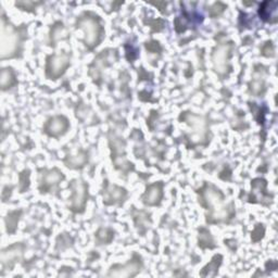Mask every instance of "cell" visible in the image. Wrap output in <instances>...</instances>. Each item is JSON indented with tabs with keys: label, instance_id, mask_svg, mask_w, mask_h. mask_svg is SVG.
I'll return each instance as SVG.
<instances>
[{
	"label": "cell",
	"instance_id": "obj_13",
	"mask_svg": "<svg viewBox=\"0 0 278 278\" xmlns=\"http://www.w3.org/2000/svg\"><path fill=\"white\" fill-rule=\"evenodd\" d=\"M25 247L23 244H14L10 247L4 249L0 255L4 267H12L16 262L23 257Z\"/></svg>",
	"mask_w": 278,
	"mask_h": 278
},
{
	"label": "cell",
	"instance_id": "obj_25",
	"mask_svg": "<svg viewBox=\"0 0 278 278\" xmlns=\"http://www.w3.org/2000/svg\"><path fill=\"white\" fill-rule=\"evenodd\" d=\"M67 35H68L67 30H66V27L63 26V24L55 23L50 31V41L53 45H55V43L59 42L60 39L66 38Z\"/></svg>",
	"mask_w": 278,
	"mask_h": 278
},
{
	"label": "cell",
	"instance_id": "obj_18",
	"mask_svg": "<svg viewBox=\"0 0 278 278\" xmlns=\"http://www.w3.org/2000/svg\"><path fill=\"white\" fill-rule=\"evenodd\" d=\"M87 162H88V154L85 151H80L76 155H70L66 160H64V164H66L68 168L73 169V170L84 168Z\"/></svg>",
	"mask_w": 278,
	"mask_h": 278
},
{
	"label": "cell",
	"instance_id": "obj_10",
	"mask_svg": "<svg viewBox=\"0 0 278 278\" xmlns=\"http://www.w3.org/2000/svg\"><path fill=\"white\" fill-rule=\"evenodd\" d=\"M181 121L188 124L190 127H192L193 133L192 135H196L199 139V143L202 144L207 142L208 137V124L205 117L196 115L190 112H184L181 115Z\"/></svg>",
	"mask_w": 278,
	"mask_h": 278
},
{
	"label": "cell",
	"instance_id": "obj_32",
	"mask_svg": "<svg viewBox=\"0 0 278 278\" xmlns=\"http://www.w3.org/2000/svg\"><path fill=\"white\" fill-rule=\"evenodd\" d=\"M146 49L151 52V53H156V52H160L162 50L160 44L155 42V41H151L149 43H146Z\"/></svg>",
	"mask_w": 278,
	"mask_h": 278
},
{
	"label": "cell",
	"instance_id": "obj_33",
	"mask_svg": "<svg viewBox=\"0 0 278 278\" xmlns=\"http://www.w3.org/2000/svg\"><path fill=\"white\" fill-rule=\"evenodd\" d=\"M152 30L155 32H159V31H162L163 27L165 25L164 21L163 20H152V22L150 23Z\"/></svg>",
	"mask_w": 278,
	"mask_h": 278
},
{
	"label": "cell",
	"instance_id": "obj_30",
	"mask_svg": "<svg viewBox=\"0 0 278 278\" xmlns=\"http://www.w3.org/2000/svg\"><path fill=\"white\" fill-rule=\"evenodd\" d=\"M20 190L21 192H24L30 186V171L25 170L20 174Z\"/></svg>",
	"mask_w": 278,
	"mask_h": 278
},
{
	"label": "cell",
	"instance_id": "obj_17",
	"mask_svg": "<svg viewBox=\"0 0 278 278\" xmlns=\"http://www.w3.org/2000/svg\"><path fill=\"white\" fill-rule=\"evenodd\" d=\"M110 50H104L100 54H98V57L95 59L94 63L91 64L89 74L90 76L94 78V81H98L101 77V73H103L104 68L109 66V55H110Z\"/></svg>",
	"mask_w": 278,
	"mask_h": 278
},
{
	"label": "cell",
	"instance_id": "obj_31",
	"mask_svg": "<svg viewBox=\"0 0 278 278\" xmlns=\"http://www.w3.org/2000/svg\"><path fill=\"white\" fill-rule=\"evenodd\" d=\"M262 54L265 57H274L275 55V49L274 45L272 42H266L262 47Z\"/></svg>",
	"mask_w": 278,
	"mask_h": 278
},
{
	"label": "cell",
	"instance_id": "obj_9",
	"mask_svg": "<svg viewBox=\"0 0 278 278\" xmlns=\"http://www.w3.org/2000/svg\"><path fill=\"white\" fill-rule=\"evenodd\" d=\"M63 180L64 175L58 169L42 170L38 180V188L43 193L54 191Z\"/></svg>",
	"mask_w": 278,
	"mask_h": 278
},
{
	"label": "cell",
	"instance_id": "obj_12",
	"mask_svg": "<svg viewBox=\"0 0 278 278\" xmlns=\"http://www.w3.org/2000/svg\"><path fill=\"white\" fill-rule=\"evenodd\" d=\"M70 126L69 120L63 115H57L50 117L44 126V131L50 137L58 138L68 132Z\"/></svg>",
	"mask_w": 278,
	"mask_h": 278
},
{
	"label": "cell",
	"instance_id": "obj_15",
	"mask_svg": "<svg viewBox=\"0 0 278 278\" xmlns=\"http://www.w3.org/2000/svg\"><path fill=\"white\" fill-rule=\"evenodd\" d=\"M127 197L125 188L118 187L116 185L108 184L104 191V203L107 206H114L123 203Z\"/></svg>",
	"mask_w": 278,
	"mask_h": 278
},
{
	"label": "cell",
	"instance_id": "obj_3",
	"mask_svg": "<svg viewBox=\"0 0 278 278\" xmlns=\"http://www.w3.org/2000/svg\"><path fill=\"white\" fill-rule=\"evenodd\" d=\"M77 27L84 32V42L89 49H94L99 45L105 34L100 18L94 13H83L77 18Z\"/></svg>",
	"mask_w": 278,
	"mask_h": 278
},
{
	"label": "cell",
	"instance_id": "obj_34",
	"mask_svg": "<svg viewBox=\"0 0 278 278\" xmlns=\"http://www.w3.org/2000/svg\"><path fill=\"white\" fill-rule=\"evenodd\" d=\"M152 5L157 6V7H159V8L161 9V10H162V9H164V8L166 7V4H165V3H152Z\"/></svg>",
	"mask_w": 278,
	"mask_h": 278
},
{
	"label": "cell",
	"instance_id": "obj_16",
	"mask_svg": "<svg viewBox=\"0 0 278 278\" xmlns=\"http://www.w3.org/2000/svg\"><path fill=\"white\" fill-rule=\"evenodd\" d=\"M163 187L162 182L154 183L148 186L145 193L142 196V200L146 206H157L160 205L163 198Z\"/></svg>",
	"mask_w": 278,
	"mask_h": 278
},
{
	"label": "cell",
	"instance_id": "obj_11",
	"mask_svg": "<svg viewBox=\"0 0 278 278\" xmlns=\"http://www.w3.org/2000/svg\"><path fill=\"white\" fill-rule=\"evenodd\" d=\"M267 183L263 178H255L251 183V194L249 201L253 203H261V205L268 206L272 203L273 194H270L266 190Z\"/></svg>",
	"mask_w": 278,
	"mask_h": 278
},
{
	"label": "cell",
	"instance_id": "obj_26",
	"mask_svg": "<svg viewBox=\"0 0 278 278\" xmlns=\"http://www.w3.org/2000/svg\"><path fill=\"white\" fill-rule=\"evenodd\" d=\"M113 237H114L113 230L110 228H100L96 234V239L99 245L110 244L113 240Z\"/></svg>",
	"mask_w": 278,
	"mask_h": 278
},
{
	"label": "cell",
	"instance_id": "obj_1",
	"mask_svg": "<svg viewBox=\"0 0 278 278\" xmlns=\"http://www.w3.org/2000/svg\"><path fill=\"white\" fill-rule=\"evenodd\" d=\"M199 202L205 208L207 213V222L209 224L228 223L235 216V208L226 203L224 193L215 186L206 183L198 191Z\"/></svg>",
	"mask_w": 278,
	"mask_h": 278
},
{
	"label": "cell",
	"instance_id": "obj_28",
	"mask_svg": "<svg viewBox=\"0 0 278 278\" xmlns=\"http://www.w3.org/2000/svg\"><path fill=\"white\" fill-rule=\"evenodd\" d=\"M225 9L226 5H224L223 3H215L209 9V14L211 17H217L225 11Z\"/></svg>",
	"mask_w": 278,
	"mask_h": 278
},
{
	"label": "cell",
	"instance_id": "obj_21",
	"mask_svg": "<svg viewBox=\"0 0 278 278\" xmlns=\"http://www.w3.org/2000/svg\"><path fill=\"white\" fill-rule=\"evenodd\" d=\"M134 220H135L136 226L138 227L139 231H141L142 234H144L151 224V220L149 217V214H147L146 212H143V211H135Z\"/></svg>",
	"mask_w": 278,
	"mask_h": 278
},
{
	"label": "cell",
	"instance_id": "obj_8",
	"mask_svg": "<svg viewBox=\"0 0 278 278\" xmlns=\"http://www.w3.org/2000/svg\"><path fill=\"white\" fill-rule=\"evenodd\" d=\"M143 267V262L141 256L134 255L133 259L129 262H127L124 265L116 264L113 265L109 270L108 277H116V278H129L135 277L139 272H141Z\"/></svg>",
	"mask_w": 278,
	"mask_h": 278
},
{
	"label": "cell",
	"instance_id": "obj_19",
	"mask_svg": "<svg viewBox=\"0 0 278 278\" xmlns=\"http://www.w3.org/2000/svg\"><path fill=\"white\" fill-rule=\"evenodd\" d=\"M222 261H223V256L221 254H216L212 257V260L210 261V263L202 268V271L200 273V275L202 277H208V276H215L219 267L222 264Z\"/></svg>",
	"mask_w": 278,
	"mask_h": 278
},
{
	"label": "cell",
	"instance_id": "obj_7",
	"mask_svg": "<svg viewBox=\"0 0 278 278\" xmlns=\"http://www.w3.org/2000/svg\"><path fill=\"white\" fill-rule=\"evenodd\" d=\"M71 211L74 213H83L88 199V186L82 180H74L71 183Z\"/></svg>",
	"mask_w": 278,
	"mask_h": 278
},
{
	"label": "cell",
	"instance_id": "obj_29",
	"mask_svg": "<svg viewBox=\"0 0 278 278\" xmlns=\"http://www.w3.org/2000/svg\"><path fill=\"white\" fill-rule=\"evenodd\" d=\"M264 234H265V227L263 224H257L253 231H252V234H251V239H252V242L253 243H257V242H260V240L264 237Z\"/></svg>",
	"mask_w": 278,
	"mask_h": 278
},
{
	"label": "cell",
	"instance_id": "obj_23",
	"mask_svg": "<svg viewBox=\"0 0 278 278\" xmlns=\"http://www.w3.org/2000/svg\"><path fill=\"white\" fill-rule=\"evenodd\" d=\"M22 215V211H13L10 212L6 217V226H7V231L9 234H13L16 230L18 221H20V217Z\"/></svg>",
	"mask_w": 278,
	"mask_h": 278
},
{
	"label": "cell",
	"instance_id": "obj_2",
	"mask_svg": "<svg viewBox=\"0 0 278 278\" xmlns=\"http://www.w3.org/2000/svg\"><path fill=\"white\" fill-rule=\"evenodd\" d=\"M24 29H15L13 25L6 21L5 16L2 18V45H0V50H2V58H12L20 50L22 45V41L24 38Z\"/></svg>",
	"mask_w": 278,
	"mask_h": 278
},
{
	"label": "cell",
	"instance_id": "obj_22",
	"mask_svg": "<svg viewBox=\"0 0 278 278\" xmlns=\"http://www.w3.org/2000/svg\"><path fill=\"white\" fill-rule=\"evenodd\" d=\"M198 245L201 249H213L215 247L214 239L207 228H201L199 230Z\"/></svg>",
	"mask_w": 278,
	"mask_h": 278
},
{
	"label": "cell",
	"instance_id": "obj_4",
	"mask_svg": "<svg viewBox=\"0 0 278 278\" xmlns=\"http://www.w3.org/2000/svg\"><path fill=\"white\" fill-rule=\"evenodd\" d=\"M109 145L112 151V161L115 165V168L123 172L124 174H127L134 170V165L132 162H129L126 159L125 154V142L123 138L116 135L115 133L110 132L109 133Z\"/></svg>",
	"mask_w": 278,
	"mask_h": 278
},
{
	"label": "cell",
	"instance_id": "obj_24",
	"mask_svg": "<svg viewBox=\"0 0 278 278\" xmlns=\"http://www.w3.org/2000/svg\"><path fill=\"white\" fill-rule=\"evenodd\" d=\"M276 2H265L260 6L259 9V14L263 18L264 21L270 22L271 18L273 17V12L276 11Z\"/></svg>",
	"mask_w": 278,
	"mask_h": 278
},
{
	"label": "cell",
	"instance_id": "obj_6",
	"mask_svg": "<svg viewBox=\"0 0 278 278\" xmlns=\"http://www.w3.org/2000/svg\"><path fill=\"white\" fill-rule=\"evenodd\" d=\"M71 55L69 53L52 54L46 62V76L49 80H58L70 67Z\"/></svg>",
	"mask_w": 278,
	"mask_h": 278
},
{
	"label": "cell",
	"instance_id": "obj_14",
	"mask_svg": "<svg viewBox=\"0 0 278 278\" xmlns=\"http://www.w3.org/2000/svg\"><path fill=\"white\" fill-rule=\"evenodd\" d=\"M265 77H266V70L263 66H257L254 69L252 81L249 84V91L255 97L262 96L266 90L265 84Z\"/></svg>",
	"mask_w": 278,
	"mask_h": 278
},
{
	"label": "cell",
	"instance_id": "obj_27",
	"mask_svg": "<svg viewBox=\"0 0 278 278\" xmlns=\"http://www.w3.org/2000/svg\"><path fill=\"white\" fill-rule=\"evenodd\" d=\"M43 5V3H38V2H30V0H23V2H16L15 6L17 8L22 9V10H26V11H33L34 9H36L38 6Z\"/></svg>",
	"mask_w": 278,
	"mask_h": 278
},
{
	"label": "cell",
	"instance_id": "obj_20",
	"mask_svg": "<svg viewBox=\"0 0 278 278\" xmlns=\"http://www.w3.org/2000/svg\"><path fill=\"white\" fill-rule=\"evenodd\" d=\"M16 84V77L15 73L11 68H5L2 71V76H0V85L2 89L6 90L8 88H11Z\"/></svg>",
	"mask_w": 278,
	"mask_h": 278
},
{
	"label": "cell",
	"instance_id": "obj_5",
	"mask_svg": "<svg viewBox=\"0 0 278 278\" xmlns=\"http://www.w3.org/2000/svg\"><path fill=\"white\" fill-rule=\"evenodd\" d=\"M234 51V44L233 43H220L213 50L212 53V61L214 66L215 72L220 76H225L230 72V64L229 60L233 55Z\"/></svg>",
	"mask_w": 278,
	"mask_h": 278
}]
</instances>
